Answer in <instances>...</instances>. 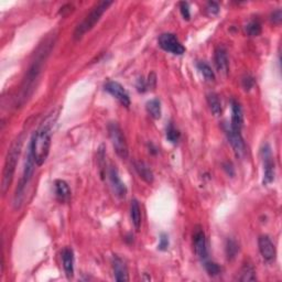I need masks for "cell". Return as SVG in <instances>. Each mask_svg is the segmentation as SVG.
Wrapping results in <instances>:
<instances>
[{"instance_id": "cell-25", "label": "cell", "mask_w": 282, "mask_h": 282, "mask_svg": "<svg viewBox=\"0 0 282 282\" xmlns=\"http://www.w3.org/2000/svg\"><path fill=\"white\" fill-rule=\"evenodd\" d=\"M197 69L199 70V72L202 73V75L205 77L206 81L213 82L214 80H215V74H214L212 67L208 65L207 63H205V62L197 63Z\"/></svg>"}, {"instance_id": "cell-19", "label": "cell", "mask_w": 282, "mask_h": 282, "mask_svg": "<svg viewBox=\"0 0 282 282\" xmlns=\"http://www.w3.org/2000/svg\"><path fill=\"white\" fill-rule=\"evenodd\" d=\"M135 166V170L137 171L138 175L142 179L144 182H147V183L151 184L153 182V172L152 170L150 169V167L147 165L145 162L142 161H136L134 163Z\"/></svg>"}, {"instance_id": "cell-33", "label": "cell", "mask_w": 282, "mask_h": 282, "mask_svg": "<svg viewBox=\"0 0 282 282\" xmlns=\"http://www.w3.org/2000/svg\"><path fill=\"white\" fill-rule=\"evenodd\" d=\"M254 81L252 76H245L244 79H243V86H244V88L246 89V90H249V89H252L254 87Z\"/></svg>"}, {"instance_id": "cell-31", "label": "cell", "mask_w": 282, "mask_h": 282, "mask_svg": "<svg viewBox=\"0 0 282 282\" xmlns=\"http://www.w3.org/2000/svg\"><path fill=\"white\" fill-rule=\"evenodd\" d=\"M270 21L272 22L274 25L279 26L282 21V10L281 9H278V10H275L274 12L271 13L270 16Z\"/></svg>"}, {"instance_id": "cell-6", "label": "cell", "mask_w": 282, "mask_h": 282, "mask_svg": "<svg viewBox=\"0 0 282 282\" xmlns=\"http://www.w3.org/2000/svg\"><path fill=\"white\" fill-rule=\"evenodd\" d=\"M34 166H35V161L33 159L32 152H31L30 149H29L28 156H27V160H26V165H25V169H24V173H22L20 183H19V185H18L16 194H15V198H13V204H15L16 208L19 207L21 202H22V197H24L26 186L29 184L31 177H32V175H33Z\"/></svg>"}, {"instance_id": "cell-26", "label": "cell", "mask_w": 282, "mask_h": 282, "mask_svg": "<svg viewBox=\"0 0 282 282\" xmlns=\"http://www.w3.org/2000/svg\"><path fill=\"white\" fill-rule=\"evenodd\" d=\"M180 137H181L180 131L175 128L172 122H170L167 127V139L172 143H176L177 141L180 140Z\"/></svg>"}, {"instance_id": "cell-4", "label": "cell", "mask_w": 282, "mask_h": 282, "mask_svg": "<svg viewBox=\"0 0 282 282\" xmlns=\"http://www.w3.org/2000/svg\"><path fill=\"white\" fill-rule=\"evenodd\" d=\"M112 1H99L98 3L95 4V7L92 9L87 16L85 17V19L82 21V24L76 27L74 31V39L80 40L83 38L85 33H87L88 31L92 30L95 25L101 20L102 16L105 13V11L108 9L109 6H112Z\"/></svg>"}, {"instance_id": "cell-24", "label": "cell", "mask_w": 282, "mask_h": 282, "mask_svg": "<svg viewBox=\"0 0 282 282\" xmlns=\"http://www.w3.org/2000/svg\"><path fill=\"white\" fill-rule=\"evenodd\" d=\"M245 31L249 36H258L261 33V24L258 20H252L245 27Z\"/></svg>"}, {"instance_id": "cell-22", "label": "cell", "mask_w": 282, "mask_h": 282, "mask_svg": "<svg viewBox=\"0 0 282 282\" xmlns=\"http://www.w3.org/2000/svg\"><path fill=\"white\" fill-rule=\"evenodd\" d=\"M145 108H147L148 113L153 119H159L161 117V102L158 98L149 101L145 105Z\"/></svg>"}, {"instance_id": "cell-21", "label": "cell", "mask_w": 282, "mask_h": 282, "mask_svg": "<svg viewBox=\"0 0 282 282\" xmlns=\"http://www.w3.org/2000/svg\"><path fill=\"white\" fill-rule=\"evenodd\" d=\"M207 104L211 108V112L214 116H220L222 113V103L220 101V97L215 93H210L207 95Z\"/></svg>"}, {"instance_id": "cell-12", "label": "cell", "mask_w": 282, "mask_h": 282, "mask_svg": "<svg viewBox=\"0 0 282 282\" xmlns=\"http://www.w3.org/2000/svg\"><path fill=\"white\" fill-rule=\"evenodd\" d=\"M109 181H111L113 193L119 198H124L127 194V188L124 182L121 181L115 167H112L111 169H109Z\"/></svg>"}, {"instance_id": "cell-5", "label": "cell", "mask_w": 282, "mask_h": 282, "mask_svg": "<svg viewBox=\"0 0 282 282\" xmlns=\"http://www.w3.org/2000/svg\"><path fill=\"white\" fill-rule=\"evenodd\" d=\"M107 129L109 139L112 141V144L113 149H115L117 156L125 160V159H127L129 156V149L121 128L117 122H111V124L108 125Z\"/></svg>"}, {"instance_id": "cell-8", "label": "cell", "mask_w": 282, "mask_h": 282, "mask_svg": "<svg viewBox=\"0 0 282 282\" xmlns=\"http://www.w3.org/2000/svg\"><path fill=\"white\" fill-rule=\"evenodd\" d=\"M159 45L165 51L174 54V56H182L185 52V48L173 33L161 34L159 38Z\"/></svg>"}, {"instance_id": "cell-18", "label": "cell", "mask_w": 282, "mask_h": 282, "mask_svg": "<svg viewBox=\"0 0 282 282\" xmlns=\"http://www.w3.org/2000/svg\"><path fill=\"white\" fill-rule=\"evenodd\" d=\"M54 189H56V198L61 203H67L71 199V190L69 184L63 180H56L54 182Z\"/></svg>"}, {"instance_id": "cell-10", "label": "cell", "mask_w": 282, "mask_h": 282, "mask_svg": "<svg viewBox=\"0 0 282 282\" xmlns=\"http://www.w3.org/2000/svg\"><path fill=\"white\" fill-rule=\"evenodd\" d=\"M105 90L111 95H113V96L121 104V105H124L125 107L130 106L129 95L126 92V89L122 87V85H120L118 82H113V81L108 82V83H106L105 85Z\"/></svg>"}, {"instance_id": "cell-20", "label": "cell", "mask_w": 282, "mask_h": 282, "mask_svg": "<svg viewBox=\"0 0 282 282\" xmlns=\"http://www.w3.org/2000/svg\"><path fill=\"white\" fill-rule=\"evenodd\" d=\"M130 216H131V222H133L135 229L139 230L141 227V208L139 205V202L136 198H134L133 201H131Z\"/></svg>"}, {"instance_id": "cell-32", "label": "cell", "mask_w": 282, "mask_h": 282, "mask_svg": "<svg viewBox=\"0 0 282 282\" xmlns=\"http://www.w3.org/2000/svg\"><path fill=\"white\" fill-rule=\"evenodd\" d=\"M168 247H169V237H168V235L166 234H161L160 243L158 245V248L162 250V252H165V250L168 249Z\"/></svg>"}, {"instance_id": "cell-23", "label": "cell", "mask_w": 282, "mask_h": 282, "mask_svg": "<svg viewBox=\"0 0 282 282\" xmlns=\"http://www.w3.org/2000/svg\"><path fill=\"white\" fill-rule=\"evenodd\" d=\"M257 279L256 271H254V267L250 263H245L243 266L242 270H240V277L238 278L239 281H254Z\"/></svg>"}, {"instance_id": "cell-3", "label": "cell", "mask_w": 282, "mask_h": 282, "mask_svg": "<svg viewBox=\"0 0 282 282\" xmlns=\"http://www.w3.org/2000/svg\"><path fill=\"white\" fill-rule=\"evenodd\" d=\"M22 143H24V136L20 135L19 137L13 141L11 147L9 148V151L7 154L6 161H4L3 172H2V182H1V191L4 194L9 189L11 184V181L13 179V174H15L17 162L19 159Z\"/></svg>"}, {"instance_id": "cell-29", "label": "cell", "mask_w": 282, "mask_h": 282, "mask_svg": "<svg viewBox=\"0 0 282 282\" xmlns=\"http://www.w3.org/2000/svg\"><path fill=\"white\" fill-rule=\"evenodd\" d=\"M179 7H180V12H181L182 17H183V19L184 20H190L191 12H190L189 3L185 2V1H182V2H180Z\"/></svg>"}, {"instance_id": "cell-2", "label": "cell", "mask_w": 282, "mask_h": 282, "mask_svg": "<svg viewBox=\"0 0 282 282\" xmlns=\"http://www.w3.org/2000/svg\"><path fill=\"white\" fill-rule=\"evenodd\" d=\"M40 50L41 51L36 54L35 60L33 61L32 64H31L29 71L27 72L26 79L24 81V84H22L19 97L21 104H24L27 99H28L31 93H32L35 82L39 79V75L41 74V71H42L43 62L45 61V57H47L50 52V49H48L47 44H44V47H42Z\"/></svg>"}, {"instance_id": "cell-17", "label": "cell", "mask_w": 282, "mask_h": 282, "mask_svg": "<svg viewBox=\"0 0 282 282\" xmlns=\"http://www.w3.org/2000/svg\"><path fill=\"white\" fill-rule=\"evenodd\" d=\"M62 259L65 275L67 278L71 279L74 276V254H73V250L69 247L63 249Z\"/></svg>"}, {"instance_id": "cell-15", "label": "cell", "mask_w": 282, "mask_h": 282, "mask_svg": "<svg viewBox=\"0 0 282 282\" xmlns=\"http://www.w3.org/2000/svg\"><path fill=\"white\" fill-rule=\"evenodd\" d=\"M113 276H115V280L118 282H126L129 280L128 277V269L125 261L122 260L120 257L115 256L113 259Z\"/></svg>"}, {"instance_id": "cell-16", "label": "cell", "mask_w": 282, "mask_h": 282, "mask_svg": "<svg viewBox=\"0 0 282 282\" xmlns=\"http://www.w3.org/2000/svg\"><path fill=\"white\" fill-rule=\"evenodd\" d=\"M214 58H215V65L217 71L223 75L228 74L229 62L228 57H227L226 50L223 47H218L215 50V56H214Z\"/></svg>"}, {"instance_id": "cell-1", "label": "cell", "mask_w": 282, "mask_h": 282, "mask_svg": "<svg viewBox=\"0 0 282 282\" xmlns=\"http://www.w3.org/2000/svg\"><path fill=\"white\" fill-rule=\"evenodd\" d=\"M58 116V111H53L45 117L41 122L39 128L36 129L31 138L29 149L32 152L35 165L41 167L47 161L50 147H51V139L53 135V128L56 125Z\"/></svg>"}, {"instance_id": "cell-14", "label": "cell", "mask_w": 282, "mask_h": 282, "mask_svg": "<svg viewBox=\"0 0 282 282\" xmlns=\"http://www.w3.org/2000/svg\"><path fill=\"white\" fill-rule=\"evenodd\" d=\"M231 122H230V128L231 130L236 131V133H240L243 128V111L240 107V104L231 99Z\"/></svg>"}, {"instance_id": "cell-11", "label": "cell", "mask_w": 282, "mask_h": 282, "mask_svg": "<svg viewBox=\"0 0 282 282\" xmlns=\"http://www.w3.org/2000/svg\"><path fill=\"white\" fill-rule=\"evenodd\" d=\"M258 247L259 252H260L263 260L266 262H272L275 261L277 256V250L275 244L271 242L269 236H260L258 239Z\"/></svg>"}, {"instance_id": "cell-13", "label": "cell", "mask_w": 282, "mask_h": 282, "mask_svg": "<svg viewBox=\"0 0 282 282\" xmlns=\"http://www.w3.org/2000/svg\"><path fill=\"white\" fill-rule=\"evenodd\" d=\"M225 133L227 138H228L229 143L233 147L234 151L237 157H242L244 152H245V143H244V139L242 137L240 133H236V131L231 130L230 127H226Z\"/></svg>"}, {"instance_id": "cell-28", "label": "cell", "mask_w": 282, "mask_h": 282, "mask_svg": "<svg viewBox=\"0 0 282 282\" xmlns=\"http://www.w3.org/2000/svg\"><path fill=\"white\" fill-rule=\"evenodd\" d=\"M204 266H205V269L207 271V274L210 276H217L221 274V267L217 265L216 262H213V261H207L205 260L204 261Z\"/></svg>"}, {"instance_id": "cell-27", "label": "cell", "mask_w": 282, "mask_h": 282, "mask_svg": "<svg viewBox=\"0 0 282 282\" xmlns=\"http://www.w3.org/2000/svg\"><path fill=\"white\" fill-rule=\"evenodd\" d=\"M239 252L238 244L235 242L234 239H228L226 243V254L228 259H234L236 257V254Z\"/></svg>"}, {"instance_id": "cell-7", "label": "cell", "mask_w": 282, "mask_h": 282, "mask_svg": "<svg viewBox=\"0 0 282 282\" xmlns=\"http://www.w3.org/2000/svg\"><path fill=\"white\" fill-rule=\"evenodd\" d=\"M263 163V184H269L275 180V159L270 145L266 143L261 149Z\"/></svg>"}, {"instance_id": "cell-9", "label": "cell", "mask_w": 282, "mask_h": 282, "mask_svg": "<svg viewBox=\"0 0 282 282\" xmlns=\"http://www.w3.org/2000/svg\"><path fill=\"white\" fill-rule=\"evenodd\" d=\"M193 245L197 256L201 259L202 261H205L207 259V247H206V237L205 233L202 227H197L193 234Z\"/></svg>"}, {"instance_id": "cell-30", "label": "cell", "mask_w": 282, "mask_h": 282, "mask_svg": "<svg viewBox=\"0 0 282 282\" xmlns=\"http://www.w3.org/2000/svg\"><path fill=\"white\" fill-rule=\"evenodd\" d=\"M206 11L208 12V15L211 16H216L220 12V6L215 1H210L206 4Z\"/></svg>"}]
</instances>
